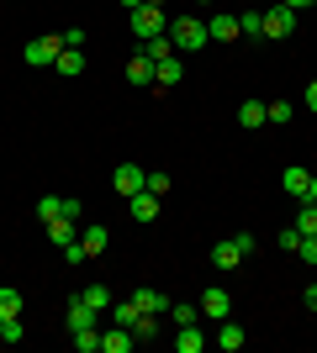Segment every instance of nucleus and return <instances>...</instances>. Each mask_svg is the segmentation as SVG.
Listing matches in <instances>:
<instances>
[{"label": "nucleus", "mask_w": 317, "mask_h": 353, "mask_svg": "<svg viewBox=\"0 0 317 353\" xmlns=\"http://www.w3.org/2000/svg\"><path fill=\"white\" fill-rule=\"evenodd\" d=\"M169 43H175V53H201L211 43V32H206L201 16H175L169 21Z\"/></svg>", "instance_id": "1"}, {"label": "nucleus", "mask_w": 317, "mask_h": 353, "mask_svg": "<svg viewBox=\"0 0 317 353\" xmlns=\"http://www.w3.org/2000/svg\"><path fill=\"white\" fill-rule=\"evenodd\" d=\"M169 21H164V6H137L133 11V37L137 43H148V37H164Z\"/></svg>", "instance_id": "2"}, {"label": "nucleus", "mask_w": 317, "mask_h": 353, "mask_svg": "<svg viewBox=\"0 0 317 353\" xmlns=\"http://www.w3.org/2000/svg\"><path fill=\"white\" fill-rule=\"evenodd\" d=\"M291 32H296V11H291V6H280V0H275L270 11H265V37H270V43H286Z\"/></svg>", "instance_id": "3"}, {"label": "nucleus", "mask_w": 317, "mask_h": 353, "mask_svg": "<svg viewBox=\"0 0 317 353\" xmlns=\"http://www.w3.org/2000/svg\"><path fill=\"white\" fill-rule=\"evenodd\" d=\"M111 185H117V195H127V201H133L137 190H148V169H137V163H117Z\"/></svg>", "instance_id": "4"}, {"label": "nucleus", "mask_w": 317, "mask_h": 353, "mask_svg": "<svg viewBox=\"0 0 317 353\" xmlns=\"http://www.w3.org/2000/svg\"><path fill=\"white\" fill-rule=\"evenodd\" d=\"M64 53V37H37V43H27L21 48V59L32 63V69H48V63Z\"/></svg>", "instance_id": "5"}, {"label": "nucleus", "mask_w": 317, "mask_h": 353, "mask_svg": "<svg viewBox=\"0 0 317 353\" xmlns=\"http://www.w3.org/2000/svg\"><path fill=\"white\" fill-rule=\"evenodd\" d=\"M180 79H185L180 53H169V59H159V63H153V90H169V85H180Z\"/></svg>", "instance_id": "6"}, {"label": "nucleus", "mask_w": 317, "mask_h": 353, "mask_svg": "<svg viewBox=\"0 0 317 353\" xmlns=\"http://www.w3.org/2000/svg\"><path fill=\"white\" fill-rule=\"evenodd\" d=\"M201 316L227 322V316H233V295H227V290H206V295H201Z\"/></svg>", "instance_id": "7"}, {"label": "nucleus", "mask_w": 317, "mask_h": 353, "mask_svg": "<svg viewBox=\"0 0 317 353\" xmlns=\"http://www.w3.org/2000/svg\"><path fill=\"white\" fill-rule=\"evenodd\" d=\"M133 327H117V322H111V327H106V332H101V353H133Z\"/></svg>", "instance_id": "8"}, {"label": "nucleus", "mask_w": 317, "mask_h": 353, "mask_svg": "<svg viewBox=\"0 0 317 353\" xmlns=\"http://www.w3.org/2000/svg\"><path fill=\"white\" fill-rule=\"evenodd\" d=\"M90 327H101V311L90 301H75L69 306V332H90Z\"/></svg>", "instance_id": "9"}, {"label": "nucleus", "mask_w": 317, "mask_h": 353, "mask_svg": "<svg viewBox=\"0 0 317 353\" xmlns=\"http://www.w3.org/2000/svg\"><path fill=\"white\" fill-rule=\"evenodd\" d=\"M206 32H211V43H233V37H238V16L217 11V16L206 21Z\"/></svg>", "instance_id": "10"}, {"label": "nucleus", "mask_w": 317, "mask_h": 353, "mask_svg": "<svg viewBox=\"0 0 317 353\" xmlns=\"http://www.w3.org/2000/svg\"><path fill=\"white\" fill-rule=\"evenodd\" d=\"M211 264H217V269H238V264H243V253H238V243H233V237H222V243H217V248H211Z\"/></svg>", "instance_id": "11"}, {"label": "nucleus", "mask_w": 317, "mask_h": 353, "mask_svg": "<svg viewBox=\"0 0 317 353\" xmlns=\"http://www.w3.org/2000/svg\"><path fill=\"white\" fill-rule=\"evenodd\" d=\"M133 306H137V311H153V316H164L169 301H164L159 290H148V285H143V290H133Z\"/></svg>", "instance_id": "12"}, {"label": "nucleus", "mask_w": 317, "mask_h": 353, "mask_svg": "<svg viewBox=\"0 0 317 353\" xmlns=\"http://www.w3.org/2000/svg\"><path fill=\"white\" fill-rule=\"evenodd\" d=\"M217 348H227V353H238V348H243V327L233 322V316H227V322L217 327Z\"/></svg>", "instance_id": "13"}, {"label": "nucleus", "mask_w": 317, "mask_h": 353, "mask_svg": "<svg viewBox=\"0 0 317 353\" xmlns=\"http://www.w3.org/2000/svg\"><path fill=\"white\" fill-rule=\"evenodd\" d=\"M133 216L137 221H153V216H159V195H153V190H137L133 195Z\"/></svg>", "instance_id": "14"}, {"label": "nucleus", "mask_w": 317, "mask_h": 353, "mask_svg": "<svg viewBox=\"0 0 317 353\" xmlns=\"http://www.w3.org/2000/svg\"><path fill=\"white\" fill-rule=\"evenodd\" d=\"M201 343H206V338H201V327H196V322L175 332V353H201Z\"/></svg>", "instance_id": "15"}, {"label": "nucleus", "mask_w": 317, "mask_h": 353, "mask_svg": "<svg viewBox=\"0 0 317 353\" xmlns=\"http://www.w3.org/2000/svg\"><path fill=\"white\" fill-rule=\"evenodd\" d=\"M48 237H53L59 248H69V243H75V216H53L48 221Z\"/></svg>", "instance_id": "16"}, {"label": "nucleus", "mask_w": 317, "mask_h": 353, "mask_svg": "<svg viewBox=\"0 0 317 353\" xmlns=\"http://www.w3.org/2000/svg\"><path fill=\"white\" fill-rule=\"evenodd\" d=\"M164 316H169L175 327H191V322L201 316V306H191V301H169V311H164Z\"/></svg>", "instance_id": "17"}, {"label": "nucleus", "mask_w": 317, "mask_h": 353, "mask_svg": "<svg viewBox=\"0 0 317 353\" xmlns=\"http://www.w3.org/2000/svg\"><path fill=\"white\" fill-rule=\"evenodd\" d=\"M127 79H133V85H153V59L148 53H137V59L127 63Z\"/></svg>", "instance_id": "18"}, {"label": "nucleus", "mask_w": 317, "mask_h": 353, "mask_svg": "<svg viewBox=\"0 0 317 353\" xmlns=\"http://www.w3.org/2000/svg\"><path fill=\"white\" fill-rule=\"evenodd\" d=\"M53 69L59 74H85V53H79V48H64L59 59H53Z\"/></svg>", "instance_id": "19"}, {"label": "nucleus", "mask_w": 317, "mask_h": 353, "mask_svg": "<svg viewBox=\"0 0 317 353\" xmlns=\"http://www.w3.org/2000/svg\"><path fill=\"white\" fill-rule=\"evenodd\" d=\"M307 190H312V174H307V169H286V195L307 201Z\"/></svg>", "instance_id": "20"}, {"label": "nucleus", "mask_w": 317, "mask_h": 353, "mask_svg": "<svg viewBox=\"0 0 317 353\" xmlns=\"http://www.w3.org/2000/svg\"><path fill=\"white\" fill-rule=\"evenodd\" d=\"M296 232L317 237V201H302V211H296Z\"/></svg>", "instance_id": "21"}, {"label": "nucleus", "mask_w": 317, "mask_h": 353, "mask_svg": "<svg viewBox=\"0 0 317 353\" xmlns=\"http://www.w3.org/2000/svg\"><path fill=\"white\" fill-rule=\"evenodd\" d=\"M238 37H265V11H243L238 16Z\"/></svg>", "instance_id": "22"}, {"label": "nucleus", "mask_w": 317, "mask_h": 353, "mask_svg": "<svg viewBox=\"0 0 317 353\" xmlns=\"http://www.w3.org/2000/svg\"><path fill=\"white\" fill-rule=\"evenodd\" d=\"M0 316H6V322H11V316H21V290L0 285Z\"/></svg>", "instance_id": "23"}, {"label": "nucleus", "mask_w": 317, "mask_h": 353, "mask_svg": "<svg viewBox=\"0 0 317 353\" xmlns=\"http://www.w3.org/2000/svg\"><path fill=\"white\" fill-rule=\"evenodd\" d=\"M53 216H64V195H43V201H37V221H53Z\"/></svg>", "instance_id": "24"}, {"label": "nucleus", "mask_w": 317, "mask_h": 353, "mask_svg": "<svg viewBox=\"0 0 317 353\" xmlns=\"http://www.w3.org/2000/svg\"><path fill=\"white\" fill-rule=\"evenodd\" d=\"M79 248L90 253V259H95V253H106V227H85V237H79Z\"/></svg>", "instance_id": "25"}, {"label": "nucleus", "mask_w": 317, "mask_h": 353, "mask_svg": "<svg viewBox=\"0 0 317 353\" xmlns=\"http://www.w3.org/2000/svg\"><path fill=\"white\" fill-rule=\"evenodd\" d=\"M238 121H243V127H265V105H259V101H243L238 105Z\"/></svg>", "instance_id": "26"}, {"label": "nucleus", "mask_w": 317, "mask_h": 353, "mask_svg": "<svg viewBox=\"0 0 317 353\" xmlns=\"http://www.w3.org/2000/svg\"><path fill=\"white\" fill-rule=\"evenodd\" d=\"M143 53H148L153 63H159V59H169V53H175V43H169V32H164V37H148V43H143Z\"/></svg>", "instance_id": "27"}, {"label": "nucleus", "mask_w": 317, "mask_h": 353, "mask_svg": "<svg viewBox=\"0 0 317 353\" xmlns=\"http://www.w3.org/2000/svg\"><path fill=\"white\" fill-rule=\"evenodd\" d=\"M79 301H90L95 311H106V306H111V290H106V285H85V290H79Z\"/></svg>", "instance_id": "28"}, {"label": "nucleus", "mask_w": 317, "mask_h": 353, "mask_svg": "<svg viewBox=\"0 0 317 353\" xmlns=\"http://www.w3.org/2000/svg\"><path fill=\"white\" fill-rule=\"evenodd\" d=\"M111 322H117V327H133L137 322V306H133V301H117V306H111Z\"/></svg>", "instance_id": "29"}, {"label": "nucleus", "mask_w": 317, "mask_h": 353, "mask_svg": "<svg viewBox=\"0 0 317 353\" xmlns=\"http://www.w3.org/2000/svg\"><path fill=\"white\" fill-rule=\"evenodd\" d=\"M75 348H79V353H101V327H90V332H75Z\"/></svg>", "instance_id": "30"}, {"label": "nucleus", "mask_w": 317, "mask_h": 353, "mask_svg": "<svg viewBox=\"0 0 317 353\" xmlns=\"http://www.w3.org/2000/svg\"><path fill=\"white\" fill-rule=\"evenodd\" d=\"M280 248H286V253L302 248V232H296V221H291V227H280Z\"/></svg>", "instance_id": "31"}, {"label": "nucleus", "mask_w": 317, "mask_h": 353, "mask_svg": "<svg viewBox=\"0 0 317 353\" xmlns=\"http://www.w3.org/2000/svg\"><path fill=\"white\" fill-rule=\"evenodd\" d=\"M265 121H291V105L286 101H270V105H265Z\"/></svg>", "instance_id": "32"}, {"label": "nucleus", "mask_w": 317, "mask_h": 353, "mask_svg": "<svg viewBox=\"0 0 317 353\" xmlns=\"http://www.w3.org/2000/svg\"><path fill=\"white\" fill-rule=\"evenodd\" d=\"M148 190L153 195H169V174H164V169H148Z\"/></svg>", "instance_id": "33"}, {"label": "nucleus", "mask_w": 317, "mask_h": 353, "mask_svg": "<svg viewBox=\"0 0 317 353\" xmlns=\"http://www.w3.org/2000/svg\"><path fill=\"white\" fill-rule=\"evenodd\" d=\"M296 259H302V264H317V237H302V248H296Z\"/></svg>", "instance_id": "34"}, {"label": "nucleus", "mask_w": 317, "mask_h": 353, "mask_svg": "<svg viewBox=\"0 0 317 353\" xmlns=\"http://www.w3.org/2000/svg\"><path fill=\"white\" fill-rule=\"evenodd\" d=\"M307 111H312V117H317V79H312V85H307Z\"/></svg>", "instance_id": "35"}, {"label": "nucleus", "mask_w": 317, "mask_h": 353, "mask_svg": "<svg viewBox=\"0 0 317 353\" xmlns=\"http://www.w3.org/2000/svg\"><path fill=\"white\" fill-rule=\"evenodd\" d=\"M302 301H307V311H317V285H307V290H302Z\"/></svg>", "instance_id": "36"}, {"label": "nucleus", "mask_w": 317, "mask_h": 353, "mask_svg": "<svg viewBox=\"0 0 317 353\" xmlns=\"http://www.w3.org/2000/svg\"><path fill=\"white\" fill-rule=\"evenodd\" d=\"M307 201H317V174H312V190H307Z\"/></svg>", "instance_id": "37"}, {"label": "nucleus", "mask_w": 317, "mask_h": 353, "mask_svg": "<svg viewBox=\"0 0 317 353\" xmlns=\"http://www.w3.org/2000/svg\"><path fill=\"white\" fill-rule=\"evenodd\" d=\"M280 6H291V11H302V0H280Z\"/></svg>", "instance_id": "38"}, {"label": "nucleus", "mask_w": 317, "mask_h": 353, "mask_svg": "<svg viewBox=\"0 0 317 353\" xmlns=\"http://www.w3.org/2000/svg\"><path fill=\"white\" fill-rule=\"evenodd\" d=\"M122 6H127V11H137V6H143V0H122Z\"/></svg>", "instance_id": "39"}, {"label": "nucleus", "mask_w": 317, "mask_h": 353, "mask_svg": "<svg viewBox=\"0 0 317 353\" xmlns=\"http://www.w3.org/2000/svg\"><path fill=\"white\" fill-rule=\"evenodd\" d=\"M143 6H164V0H143Z\"/></svg>", "instance_id": "40"}, {"label": "nucleus", "mask_w": 317, "mask_h": 353, "mask_svg": "<svg viewBox=\"0 0 317 353\" xmlns=\"http://www.w3.org/2000/svg\"><path fill=\"white\" fill-rule=\"evenodd\" d=\"M0 338H6V316H0Z\"/></svg>", "instance_id": "41"}, {"label": "nucleus", "mask_w": 317, "mask_h": 353, "mask_svg": "<svg viewBox=\"0 0 317 353\" xmlns=\"http://www.w3.org/2000/svg\"><path fill=\"white\" fill-rule=\"evenodd\" d=\"M302 6H317V0H302Z\"/></svg>", "instance_id": "42"}, {"label": "nucleus", "mask_w": 317, "mask_h": 353, "mask_svg": "<svg viewBox=\"0 0 317 353\" xmlns=\"http://www.w3.org/2000/svg\"><path fill=\"white\" fill-rule=\"evenodd\" d=\"M201 6H206V0H201Z\"/></svg>", "instance_id": "43"}]
</instances>
